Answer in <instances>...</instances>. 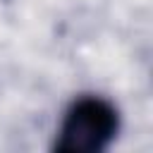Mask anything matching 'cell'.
Segmentation results:
<instances>
[{
  "label": "cell",
  "mask_w": 153,
  "mask_h": 153,
  "mask_svg": "<svg viewBox=\"0 0 153 153\" xmlns=\"http://www.w3.org/2000/svg\"><path fill=\"white\" fill-rule=\"evenodd\" d=\"M117 127V110L108 100L96 96L79 98L62 120L55 148L65 153H98L115 139Z\"/></svg>",
  "instance_id": "obj_1"
}]
</instances>
